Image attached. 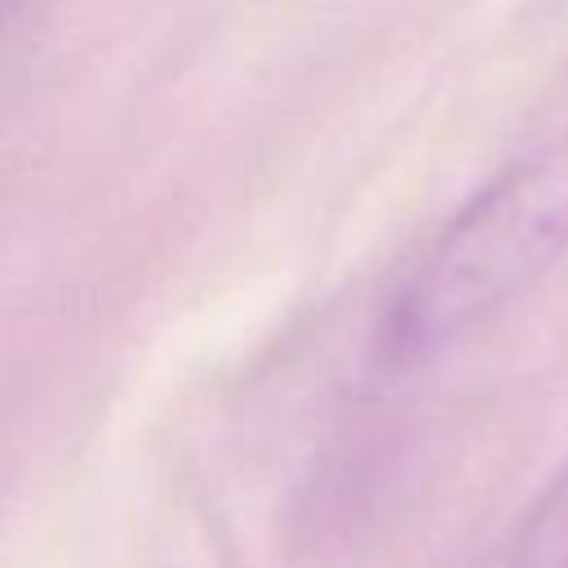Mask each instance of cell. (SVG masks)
<instances>
[{"label":"cell","mask_w":568,"mask_h":568,"mask_svg":"<svg viewBox=\"0 0 568 568\" xmlns=\"http://www.w3.org/2000/svg\"><path fill=\"white\" fill-rule=\"evenodd\" d=\"M568 253V151L497 169L453 209L399 280L377 324V355L422 364L510 311Z\"/></svg>","instance_id":"1"},{"label":"cell","mask_w":568,"mask_h":568,"mask_svg":"<svg viewBox=\"0 0 568 568\" xmlns=\"http://www.w3.org/2000/svg\"><path fill=\"white\" fill-rule=\"evenodd\" d=\"M510 568H568V462L524 510L510 546Z\"/></svg>","instance_id":"2"},{"label":"cell","mask_w":568,"mask_h":568,"mask_svg":"<svg viewBox=\"0 0 568 568\" xmlns=\"http://www.w3.org/2000/svg\"><path fill=\"white\" fill-rule=\"evenodd\" d=\"M36 4H40V0H0V40H4V36L36 9Z\"/></svg>","instance_id":"3"}]
</instances>
